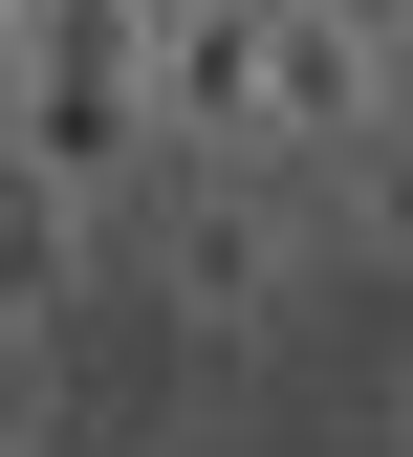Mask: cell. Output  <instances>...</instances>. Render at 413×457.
Segmentation results:
<instances>
[{
    "label": "cell",
    "instance_id": "cell-3",
    "mask_svg": "<svg viewBox=\"0 0 413 457\" xmlns=\"http://www.w3.org/2000/svg\"><path fill=\"white\" fill-rule=\"evenodd\" d=\"M0 131H44L66 175H153V22H109V0H44V22H0Z\"/></svg>",
    "mask_w": 413,
    "mask_h": 457
},
{
    "label": "cell",
    "instance_id": "cell-7",
    "mask_svg": "<svg viewBox=\"0 0 413 457\" xmlns=\"http://www.w3.org/2000/svg\"><path fill=\"white\" fill-rule=\"evenodd\" d=\"M370 457H413V370H392V392H370Z\"/></svg>",
    "mask_w": 413,
    "mask_h": 457
},
{
    "label": "cell",
    "instance_id": "cell-1",
    "mask_svg": "<svg viewBox=\"0 0 413 457\" xmlns=\"http://www.w3.org/2000/svg\"><path fill=\"white\" fill-rule=\"evenodd\" d=\"M370 109H413V66H370L326 0H174L153 22V131L174 153H283V175H326Z\"/></svg>",
    "mask_w": 413,
    "mask_h": 457
},
{
    "label": "cell",
    "instance_id": "cell-9",
    "mask_svg": "<svg viewBox=\"0 0 413 457\" xmlns=\"http://www.w3.org/2000/svg\"><path fill=\"white\" fill-rule=\"evenodd\" d=\"M22 457H44V436H22Z\"/></svg>",
    "mask_w": 413,
    "mask_h": 457
},
{
    "label": "cell",
    "instance_id": "cell-8",
    "mask_svg": "<svg viewBox=\"0 0 413 457\" xmlns=\"http://www.w3.org/2000/svg\"><path fill=\"white\" fill-rule=\"evenodd\" d=\"M109 22H174V0H109Z\"/></svg>",
    "mask_w": 413,
    "mask_h": 457
},
{
    "label": "cell",
    "instance_id": "cell-2",
    "mask_svg": "<svg viewBox=\"0 0 413 457\" xmlns=\"http://www.w3.org/2000/svg\"><path fill=\"white\" fill-rule=\"evenodd\" d=\"M131 262H153V305L196 349H283L348 240H326V175H283V153H174L153 218H131Z\"/></svg>",
    "mask_w": 413,
    "mask_h": 457
},
{
    "label": "cell",
    "instance_id": "cell-5",
    "mask_svg": "<svg viewBox=\"0 0 413 457\" xmlns=\"http://www.w3.org/2000/svg\"><path fill=\"white\" fill-rule=\"evenodd\" d=\"M326 240L413 283V109H370V131H348V153H326Z\"/></svg>",
    "mask_w": 413,
    "mask_h": 457
},
{
    "label": "cell",
    "instance_id": "cell-4",
    "mask_svg": "<svg viewBox=\"0 0 413 457\" xmlns=\"http://www.w3.org/2000/svg\"><path fill=\"white\" fill-rule=\"evenodd\" d=\"M87 175H66V153H44V131H0V327H66L87 305Z\"/></svg>",
    "mask_w": 413,
    "mask_h": 457
},
{
    "label": "cell",
    "instance_id": "cell-6",
    "mask_svg": "<svg viewBox=\"0 0 413 457\" xmlns=\"http://www.w3.org/2000/svg\"><path fill=\"white\" fill-rule=\"evenodd\" d=\"M326 22H348V44H370V66H413V0H326Z\"/></svg>",
    "mask_w": 413,
    "mask_h": 457
}]
</instances>
